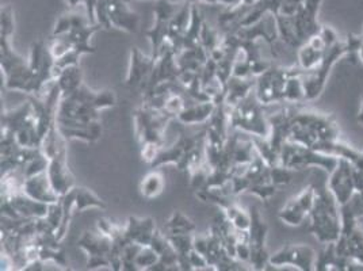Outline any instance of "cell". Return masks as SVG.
Returning <instances> with one entry per match:
<instances>
[{
	"label": "cell",
	"instance_id": "3957f363",
	"mask_svg": "<svg viewBox=\"0 0 363 271\" xmlns=\"http://www.w3.org/2000/svg\"><path fill=\"white\" fill-rule=\"evenodd\" d=\"M264 105L260 104L255 91L252 90L242 101L229 109V128L242 132L244 135L269 138L272 125L264 113Z\"/></svg>",
	"mask_w": 363,
	"mask_h": 271
},
{
	"label": "cell",
	"instance_id": "603a6c76",
	"mask_svg": "<svg viewBox=\"0 0 363 271\" xmlns=\"http://www.w3.org/2000/svg\"><path fill=\"white\" fill-rule=\"evenodd\" d=\"M257 77H236L230 76L225 87V105L233 107L242 101L251 91L255 89Z\"/></svg>",
	"mask_w": 363,
	"mask_h": 271
},
{
	"label": "cell",
	"instance_id": "1f68e13d",
	"mask_svg": "<svg viewBox=\"0 0 363 271\" xmlns=\"http://www.w3.org/2000/svg\"><path fill=\"white\" fill-rule=\"evenodd\" d=\"M189 260H190V265H191L193 270H208V269H211L206 256L199 254L194 248L189 254Z\"/></svg>",
	"mask_w": 363,
	"mask_h": 271
},
{
	"label": "cell",
	"instance_id": "ba28073f",
	"mask_svg": "<svg viewBox=\"0 0 363 271\" xmlns=\"http://www.w3.org/2000/svg\"><path fill=\"white\" fill-rule=\"evenodd\" d=\"M49 206L28 196L23 190L1 196V217L7 219H43L48 214Z\"/></svg>",
	"mask_w": 363,
	"mask_h": 271
},
{
	"label": "cell",
	"instance_id": "ac0fdd59",
	"mask_svg": "<svg viewBox=\"0 0 363 271\" xmlns=\"http://www.w3.org/2000/svg\"><path fill=\"white\" fill-rule=\"evenodd\" d=\"M22 190H23V193H26L31 198L48 204V205L57 204L61 199V197L56 194V192L50 183L48 171L25 179Z\"/></svg>",
	"mask_w": 363,
	"mask_h": 271
},
{
	"label": "cell",
	"instance_id": "52a82bcc",
	"mask_svg": "<svg viewBox=\"0 0 363 271\" xmlns=\"http://www.w3.org/2000/svg\"><path fill=\"white\" fill-rule=\"evenodd\" d=\"M205 136H206V129L193 136L186 135L182 132L178 141L174 145L163 147L160 150L155 162L151 165L152 168L174 165L179 171L187 172V165H189L191 152L194 151L201 143L205 141Z\"/></svg>",
	"mask_w": 363,
	"mask_h": 271
},
{
	"label": "cell",
	"instance_id": "e575fe53",
	"mask_svg": "<svg viewBox=\"0 0 363 271\" xmlns=\"http://www.w3.org/2000/svg\"><path fill=\"white\" fill-rule=\"evenodd\" d=\"M71 9H75L80 3H84V0H64Z\"/></svg>",
	"mask_w": 363,
	"mask_h": 271
},
{
	"label": "cell",
	"instance_id": "d6a6232c",
	"mask_svg": "<svg viewBox=\"0 0 363 271\" xmlns=\"http://www.w3.org/2000/svg\"><path fill=\"white\" fill-rule=\"evenodd\" d=\"M208 247H209V233H205V235L194 233L193 235V248L196 251L202 255H206Z\"/></svg>",
	"mask_w": 363,
	"mask_h": 271
},
{
	"label": "cell",
	"instance_id": "4fadbf2b",
	"mask_svg": "<svg viewBox=\"0 0 363 271\" xmlns=\"http://www.w3.org/2000/svg\"><path fill=\"white\" fill-rule=\"evenodd\" d=\"M316 198L315 186L305 187L301 193L289 199L278 211V219L290 226H298L309 217Z\"/></svg>",
	"mask_w": 363,
	"mask_h": 271
},
{
	"label": "cell",
	"instance_id": "e0dca14e",
	"mask_svg": "<svg viewBox=\"0 0 363 271\" xmlns=\"http://www.w3.org/2000/svg\"><path fill=\"white\" fill-rule=\"evenodd\" d=\"M107 18L110 26L118 31L135 34L140 28V18L128 0H106Z\"/></svg>",
	"mask_w": 363,
	"mask_h": 271
},
{
	"label": "cell",
	"instance_id": "484cf974",
	"mask_svg": "<svg viewBox=\"0 0 363 271\" xmlns=\"http://www.w3.org/2000/svg\"><path fill=\"white\" fill-rule=\"evenodd\" d=\"M75 213H83L89 209H101L105 211L106 202L96 196L91 189L84 186H75Z\"/></svg>",
	"mask_w": 363,
	"mask_h": 271
},
{
	"label": "cell",
	"instance_id": "f1b7e54d",
	"mask_svg": "<svg viewBox=\"0 0 363 271\" xmlns=\"http://www.w3.org/2000/svg\"><path fill=\"white\" fill-rule=\"evenodd\" d=\"M14 31H16L14 10L10 4H4L1 6V10H0V37L13 38Z\"/></svg>",
	"mask_w": 363,
	"mask_h": 271
},
{
	"label": "cell",
	"instance_id": "8fae6325",
	"mask_svg": "<svg viewBox=\"0 0 363 271\" xmlns=\"http://www.w3.org/2000/svg\"><path fill=\"white\" fill-rule=\"evenodd\" d=\"M316 259L318 253L312 247L303 244H288L270 255L269 266L274 269L291 266L298 270H316Z\"/></svg>",
	"mask_w": 363,
	"mask_h": 271
},
{
	"label": "cell",
	"instance_id": "d4e9b609",
	"mask_svg": "<svg viewBox=\"0 0 363 271\" xmlns=\"http://www.w3.org/2000/svg\"><path fill=\"white\" fill-rule=\"evenodd\" d=\"M164 187H166L164 175L159 170H152L147 175L143 177L138 190L143 198L151 201L162 196L164 192Z\"/></svg>",
	"mask_w": 363,
	"mask_h": 271
},
{
	"label": "cell",
	"instance_id": "ffe728a7",
	"mask_svg": "<svg viewBox=\"0 0 363 271\" xmlns=\"http://www.w3.org/2000/svg\"><path fill=\"white\" fill-rule=\"evenodd\" d=\"M76 99L84 102L86 105L95 109L96 111H102L107 109H113L117 105V95L113 90H92L86 83L71 94Z\"/></svg>",
	"mask_w": 363,
	"mask_h": 271
},
{
	"label": "cell",
	"instance_id": "5bb4252c",
	"mask_svg": "<svg viewBox=\"0 0 363 271\" xmlns=\"http://www.w3.org/2000/svg\"><path fill=\"white\" fill-rule=\"evenodd\" d=\"M48 175L50 183L59 197L65 196L76 186L75 177L68 166L67 143H64L57 152L49 159Z\"/></svg>",
	"mask_w": 363,
	"mask_h": 271
},
{
	"label": "cell",
	"instance_id": "4dcf8cb0",
	"mask_svg": "<svg viewBox=\"0 0 363 271\" xmlns=\"http://www.w3.org/2000/svg\"><path fill=\"white\" fill-rule=\"evenodd\" d=\"M96 229L107 235L111 240H114V239L121 236L125 226H117V224H114L113 221H110L107 219H99L96 221Z\"/></svg>",
	"mask_w": 363,
	"mask_h": 271
},
{
	"label": "cell",
	"instance_id": "7a4b0ae2",
	"mask_svg": "<svg viewBox=\"0 0 363 271\" xmlns=\"http://www.w3.org/2000/svg\"><path fill=\"white\" fill-rule=\"evenodd\" d=\"M0 68L7 90L38 95V84L31 72L29 59L16 53L11 45V38L0 37Z\"/></svg>",
	"mask_w": 363,
	"mask_h": 271
},
{
	"label": "cell",
	"instance_id": "30bf717a",
	"mask_svg": "<svg viewBox=\"0 0 363 271\" xmlns=\"http://www.w3.org/2000/svg\"><path fill=\"white\" fill-rule=\"evenodd\" d=\"M77 247L87 255V269L110 267L113 240L101 231H84L77 240Z\"/></svg>",
	"mask_w": 363,
	"mask_h": 271
},
{
	"label": "cell",
	"instance_id": "7c38bea8",
	"mask_svg": "<svg viewBox=\"0 0 363 271\" xmlns=\"http://www.w3.org/2000/svg\"><path fill=\"white\" fill-rule=\"evenodd\" d=\"M250 211L252 214V223L248 229L250 245H251L250 265L252 266L254 270H266L270 259V254L267 253V247H266L269 228L257 206H252Z\"/></svg>",
	"mask_w": 363,
	"mask_h": 271
},
{
	"label": "cell",
	"instance_id": "2e32d148",
	"mask_svg": "<svg viewBox=\"0 0 363 271\" xmlns=\"http://www.w3.org/2000/svg\"><path fill=\"white\" fill-rule=\"evenodd\" d=\"M156 60L151 55H145L140 50V48H130L129 53V67L125 77V84L129 87H141L148 82L152 71L155 68Z\"/></svg>",
	"mask_w": 363,
	"mask_h": 271
},
{
	"label": "cell",
	"instance_id": "836d02e7",
	"mask_svg": "<svg viewBox=\"0 0 363 271\" xmlns=\"http://www.w3.org/2000/svg\"><path fill=\"white\" fill-rule=\"evenodd\" d=\"M235 256L242 263L244 262L250 263V259H251V245H250V243H238L236 248H235Z\"/></svg>",
	"mask_w": 363,
	"mask_h": 271
},
{
	"label": "cell",
	"instance_id": "7402d4cb",
	"mask_svg": "<svg viewBox=\"0 0 363 271\" xmlns=\"http://www.w3.org/2000/svg\"><path fill=\"white\" fill-rule=\"evenodd\" d=\"M217 109V104L213 101L194 102L186 106V109L177 117V121L183 125H199L209 122Z\"/></svg>",
	"mask_w": 363,
	"mask_h": 271
},
{
	"label": "cell",
	"instance_id": "d6986e66",
	"mask_svg": "<svg viewBox=\"0 0 363 271\" xmlns=\"http://www.w3.org/2000/svg\"><path fill=\"white\" fill-rule=\"evenodd\" d=\"M156 224L152 217H136L130 216L125 226V238L130 243H137L140 245H150L153 235L156 232Z\"/></svg>",
	"mask_w": 363,
	"mask_h": 271
},
{
	"label": "cell",
	"instance_id": "9a60e30c",
	"mask_svg": "<svg viewBox=\"0 0 363 271\" xmlns=\"http://www.w3.org/2000/svg\"><path fill=\"white\" fill-rule=\"evenodd\" d=\"M56 126L61 137L65 141L80 140L84 143H96L102 137V123L101 121L82 122V121L65 120L56 117Z\"/></svg>",
	"mask_w": 363,
	"mask_h": 271
},
{
	"label": "cell",
	"instance_id": "5b68a950",
	"mask_svg": "<svg viewBox=\"0 0 363 271\" xmlns=\"http://www.w3.org/2000/svg\"><path fill=\"white\" fill-rule=\"evenodd\" d=\"M133 120L135 136L140 147L147 144H157L164 147L167 126L174 120L171 116L143 104L135 110Z\"/></svg>",
	"mask_w": 363,
	"mask_h": 271
},
{
	"label": "cell",
	"instance_id": "8992f818",
	"mask_svg": "<svg viewBox=\"0 0 363 271\" xmlns=\"http://www.w3.org/2000/svg\"><path fill=\"white\" fill-rule=\"evenodd\" d=\"M298 70V67L281 68L272 65L266 72L257 76L254 91L260 104L264 106L284 104L289 79L297 74Z\"/></svg>",
	"mask_w": 363,
	"mask_h": 271
},
{
	"label": "cell",
	"instance_id": "d590c367",
	"mask_svg": "<svg viewBox=\"0 0 363 271\" xmlns=\"http://www.w3.org/2000/svg\"><path fill=\"white\" fill-rule=\"evenodd\" d=\"M358 121H359V122H362L363 123V102L362 109H361V111H359V116H358Z\"/></svg>",
	"mask_w": 363,
	"mask_h": 271
},
{
	"label": "cell",
	"instance_id": "6da1fadb",
	"mask_svg": "<svg viewBox=\"0 0 363 271\" xmlns=\"http://www.w3.org/2000/svg\"><path fill=\"white\" fill-rule=\"evenodd\" d=\"M309 232L321 244H333L342 232V211L333 193L325 189H316V198L309 214Z\"/></svg>",
	"mask_w": 363,
	"mask_h": 271
},
{
	"label": "cell",
	"instance_id": "83f0119b",
	"mask_svg": "<svg viewBox=\"0 0 363 271\" xmlns=\"http://www.w3.org/2000/svg\"><path fill=\"white\" fill-rule=\"evenodd\" d=\"M48 167H49V157L43 152V150H40V152L31 160H29L25 166L21 168V172H22L23 179H28L34 175L45 172L48 171Z\"/></svg>",
	"mask_w": 363,
	"mask_h": 271
},
{
	"label": "cell",
	"instance_id": "4316f807",
	"mask_svg": "<svg viewBox=\"0 0 363 271\" xmlns=\"http://www.w3.org/2000/svg\"><path fill=\"white\" fill-rule=\"evenodd\" d=\"M197 226L194 221L179 211H172L166 223V232L168 235H182V233H196Z\"/></svg>",
	"mask_w": 363,
	"mask_h": 271
},
{
	"label": "cell",
	"instance_id": "277c9868",
	"mask_svg": "<svg viewBox=\"0 0 363 271\" xmlns=\"http://www.w3.org/2000/svg\"><path fill=\"white\" fill-rule=\"evenodd\" d=\"M1 131L10 132L25 148H41L37 120L30 99L16 109L1 110Z\"/></svg>",
	"mask_w": 363,
	"mask_h": 271
},
{
	"label": "cell",
	"instance_id": "44dd1931",
	"mask_svg": "<svg viewBox=\"0 0 363 271\" xmlns=\"http://www.w3.org/2000/svg\"><path fill=\"white\" fill-rule=\"evenodd\" d=\"M191 21V3L186 0V3L179 9V11L172 18L168 31V41L174 48L175 53L179 55L183 49V40L186 31L189 29Z\"/></svg>",
	"mask_w": 363,
	"mask_h": 271
},
{
	"label": "cell",
	"instance_id": "9c48e42d",
	"mask_svg": "<svg viewBox=\"0 0 363 271\" xmlns=\"http://www.w3.org/2000/svg\"><path fill=\"white\" fill-rule=\"evenodd\" d=\"M179 9L181 7H178V4L172 3L171 0H156V6L153 9V26L145 31V35L151 43V56L155 60H157L162 48L168 41L169 23Z\"/></svg>",
	"mask_w": 363,
	"mask_h": 271
},
{
	"label": "cell",
	"instance_id": "cb8c5ba5",
	"mask_svg": "<svg viewBox=\"0 0 363 271\" xmlns=\"http://www.w3.org/2000/svg\"><path fill=\"white\" fill-rule=\"evenodd\" d=\"M55 82H56L57 87L60 89L61 98L74 94L84 84L83 71L80 68V64L71 65V67H67V68L59 71Z\"/></svg>",
	"mask_w": 363,
	"mask_h": 271
},
{
	"label": "cell",
	"instance_id": "f546056e",
	"mask_svg": "<svg viewBox=\"0 0 363 271\" xmlns=\"http://www.w3.org/2000/svg\"><path fill=\"white\" fill-rule=\"evenodd\" d=\"M160 260L159 254L152 248L151 245L141 247L140 253L137 254L135 265L137 270H150Z\"/></svg>",
	"mask_w": 363,
	"mask_h": 271
}]
</instances>
